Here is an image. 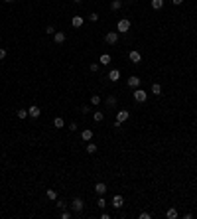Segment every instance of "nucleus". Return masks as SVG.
Wrapping results in <instances>:
<instances>
[{
	"mask_svg": "<svg viewBox=\"0 0 197 219\" xmlns=\"http://www.w3.org/2000/svg\"><path fill=\"white\" fill-rule=\"evenodd\" d=\"M116 30H118V32H130V20H128V18L118 20V24H116Z\"/></svg>",
	"mask_w": 197,
	"mask_h": 219,
	"instance_id": "nucleus-1",
	"label": "nucleus"
},
{
	"mask_svg": "<svg viewBox=\"0 0 197 219\" xmlns=\"http://www.w3.org/2000/svg\"><path fill=\"white\" fill-rule=\"evenodd\" d=\"M83 207H85V204H83L81 197H75V199L71 201V209L75 211V213H81V211H83Z\"/></svg>",
	"mask_w": 197,
	"mask_h": 219,
	"instance_id": "nucleus-2",
	"label": "nucleus"
},
{
	"mask_svg": "<svg viewBox=\"0 0 197 219\" xmlns=\"http://www.w3.org/2000/svg\"><path fill=\"white\" fill-rule=\"evenodd\" d=\"M134 99L138 101V103H144V101L148 99V95H146V91H144V89H140V87H138V89L134 91Z\"/></svg>",
	"mask_w": 197,
	"mask_h": 219,
	"instance_id": "nucleus-3",
	"label": "nucleus"
},
{
	"mask_svg": "<svg viewBox=\"0 0 197 219\" xmlns=\"http://www.w3.org/2000/svg\"><path fill=\"white\" fill-rule=\"evenodd\" d=\"M105 42H106V44H110V46H114L116 42H118V34H116V32H109V34L105 36Z\"/></svg>",
	"mask_w": 197,
	"mask_h": 219,
	"instance_id": "nucleus-4",
	"label": "nucleus"
},
{
	"mask_svg": "<svg viewBox=\"0 0 197 219\" xmlns=\"http://www.w3.org/2000/svg\"><path fill=\"white\" fill-rule=\"evenodd\" d=\"M140 81H142L140 77L132 75V77H128V81H126V83H128V87H130V89H138V87H140Z\"/></svg>",
	"mask_w": 197,
	"mask_h": 219,
	"instance_id": "nucleus-5",
	"label": "nucleus"
},
{
	"mask_svg": "<svg viewBox=\"0 0 197 219\" xmlns=\"http://www.w3.org/2000/svg\"><path fill=\"white\" fill-rule=\"evenodd\" d=\"M122 205H124V197L122 195H113V207L114 209H120Z\"/></svg>",
	"mask_w": 197,
	"mask_h": 219,
	"instance_id": "nucleus-6",
	"label": "nucleus"
},
{
	"mask_svg": "<svg viewBox=\"0 0 197 219\" xmlns=\"http://www.w3.org/2000/svg\"><path fill=\"white\" fill-rule=\"evenodd\" d=\"M128 59H130L132 63H140V61H142V55H140V51L132 50V51L128 53Z\"/></svg>",
	"mask_w": 197,
	"mask_h": 219,
	"instance_id": "nucleus-7",
	"label": "nucleus"
},
{
	"mask_svg": "<svg viewBox=\"0 0 197 219\" xmlns=\"http://www.w3.org/2000/svg\"><path fill=\"white\" fill-rule=\"evenodd\" d=\"M28 115L32 116V119H38V116L41 115V111H40V107L38 105H32L30 109H28Z\"/></svg>",
	"mask_w": 197,
	"mask_h": 219,
	"instance_id": "nucleus-8",
	"label": "nucleus"
},
{
	"mask_svg": "<svg viewBox=\"0 0 197 219\" xmlns=\"http://www.w3.org/2000/svg\"><path fill=\"white\" fill-rule=\"evenodd\" d=\"M128 119H130L128 111H118V113H116V120H118V122H124V120H128Z\"/></svg>",
	"mask_w": 197,
	"mask_h": 219,
	"instance_id": "nucleus-9",
	"label": "nucleus"
},
{
	"mask_svg": "<svg viewBox=\"0 0 197 219\" xmlns=\"http://www.w3.org/2000/svg\"><path fill=\"white\" fill-rule=\"evenodd\" d=\"M109 79H110L113 83H116V81L120 79V71H118V69H110V71H109Z\"/></svg>",
	"mask_w": 197,
	"mask_h": 219,
	"instance_id": "nucleus-10",
	"label": "nucleus"
},
{
	"mask_svg": "<svg viewBox=\"0 0 197 219\" xmlns=\"http://www.w3.org/2000/svg\"><path fill=\"white\" fill-rule=\"evenodd\" d=\"M95 191H97L99 195H105V194H106V184H103V182H99V184L95 186Z\"/></svg>",
	"mask_w": 197,
	"mask_h": 219,
	"instance_id": "nucleus-11",
	"label": "nucleus"
},
{
	"mask_svg": "<svg viewBox=\"0 0 197 219\" xmlns=\"http://www.w3.org/2000/svg\"><path fill=\"white\" fill-rule=\"evenodd\" d=\"M71 26H73V28H81V26H83V16H73Z\"/></svg>",
	"mask_w": 197,
	"mask_h": 219,
	"instance_id": "nucleus-12",
	"label": "nucleus"
},
{
	"mask_svg": "<svg viewBox=\"0 0 197 219\" xmlns=\"http://www.w3.org/2000/svg\"><path fill=\"white\" fill-rule=\"evenodd\" d=\"M81 138H83L85 142H89V140L93 138V130H91V129H85V130L81 132Z\"/></svg>",
	"mask_w": 197,
	"mask_h": 219,
	"instance_id": "nucleus-13",
	"label": "nucleus"
},
{
	"mask_svg": "<svg viewBox=\"0 0 197 219\" xmlns=\"http://www.w3.org/2000/svg\"><path fill=\"white\" fill-rule=\"evenodd\" d=\"M53 40H55V44H63V42H65V34H63V32H55V34H53Z\"/></svg>",
	"mask_w": 197,
	"mask_h": 219,
	"instance_id": "nucleus-14",
	"label": "nucleus"
},
{
	"mask_svg": "<svg viewBox=\"0 0 197 219\" xmlns=\"http://www.w3.org/2000/svg\"><path fill=\"white\" fill-rule=\"evenodd\" d=\"M16 115H18L20 120H24L26 116H30V115H28V109H18V111H16Z\"/></svg>",
	"mask_w": 197,
	"mask_h": 219,
	"instance_id": "nucleus-15",
	"label": "nucleus"
},
{
	"mask_svg": "<svg viewBox=\"0 0 197 219\" xmlns=\"http://www.w3.org/2000/svg\"><path fill=\"white\" fill-rule=\"evenodd\" d=\"M122 8V0H113V2H110V10H120Z\"/></svg>",
	"mask_w": 197,
	"mask_h": 219,
	"instance_id": "nucleus-16",
	"label": "nucleus"
},
{
	"mask_svg": "<svg viewBox=\"0 0 197 219\" xmlns=\"http://www.w3.org/2000/svg\"><path fill=\"white\" fill-rule=\"evenodd\" d=\"M53 126H55V129H63V126H65V120H63L61 116H57V119L53 120Z\"/></svg>",
	"mask_w": 197,
	"mask_h": 219,
	"instance_id": "nucleus-17",
	"label": "nucleus"
},
{
	"mask_svg": "<svg viewBox=\"0 0 197 219\" xmlns=\"http://www.w3.org/2000/svg\"><path fill=\"white\" fill-rule=\"evenodd\" d=\"M166 217H168V219H175V217H178V209H175V207L168 209V211H166Z\"/></svg>",
	"mask_w": 197,
	"mask_h": 219,
	"instance_id": "nucleus-18",
	"label": "nucleus"
},
{
	"mask_svg": "<svg viewBox=\"0 0 197 219\" xmlns=\"http://www.w3.org/2000/svg\"><path fill=\"white\" fill-rule=\"evenodd\" d=\"M152 8L154 10H162L164 8V0H152Z\"/></svg>",
	"mask_w": 197,
	"mask_h": 219,
	"instance_id": "nucleus-19",
	"label": "nucleus"
},
{
	"mask_svg": "<svg viewBox=\"0 0 197 219\" xmlns=\"http://www.w3.org/2000/svg\"><path fill=\"white\" fill-rule=\"evenodd\" d=\"M110 63V55L109 53H103V55H101V65H109Z\"/></svg>",
	"mask_w": 197,
	"mask_h": 219,
	"instance_id": "nucleus-20",
	"label": "nucleus"
},
{
	"mask_svg": "<svg viewBox=\"0 0 197 219\" xmlns=\"http://www.w3.org/2000/svg\"><path fill=\"white\" fill-rule=\"evenodd\" d=\"M152 93H154V95H162V85H160V83H154V85H152Z\"/></svg>",
	"mask_w": 197,
	"mask_h": 219,
	"instance_id": "nucleus-21",
	"label": "nucleus"
},
{
	"mask_svg": "<svg viewBox=\"0 0 197 219\" xmlns=\"http://www.w3.org/2000/svg\"><path fill=\"white\" fill-rule=\"evenodd\" d=\"M45 195L49 197L51 201H55V199H57V191H55V190H47V191H45Z\"/></svg>",
	"mask_w": 197,
	"mask_h": 219,
	"instance_id": "nucleus-22",
	"label": "nucleus"
},
{
	"mask_svg": "<svg viewBox=\"0 0 197 219\" xmlns=\"http://www.w3.org/2000/svg\"><path fill=\"white\" fill-rule=\"evenodd\" d=\"M87 152H89V154H95V152H97V144H95V142H89V144H87Z\"/></svg>",
	"mask_w": 197,
	"mask_h": 219,
	"instance_id": "nucleus-23",
	"label": "nucleus"
},
{
	"mask_svg": "<svg viewBox=\"0 0 197 219\" xmlns=\"http://www.w3.org/2000/svg\"><path fill=\"white\" fill-rule=\"evenodd\" d=\"M106 105H109V107H116V97H114V95L106 97Z\"/></svg>",
	"mask_w": 197,
	"mask_h": 219,
	"instance_id": "nucleus-24",
	"label": "nucleus"
},
{
	"mask_svg": "<svg viewBox=\"0 0 197 219\" xmlns=\"http://www.w3.org/2000/svg\"><path fill=\"white\" fill-rule=\"evenodd\" d=\"M93 119H95V120H97V122H101V120H103V119H105V115H103V113H101V111H95V115H93Z\"/></svg>",
	"mask_w": 197,
	"mask_h": 219,
	"instance_id": "nucleus-25",
	"label": "nucleus"
},
{
	"mask_svg": "<svg viewBox=\"0 0 197 219\" xmlns=\"http://www.w3.org/2000/svg\"><path fill=\"white\" fill-rule=\"evenodd\" d=\"M101 103V97H99V95H93V97H91V105H99Z\"/></svg>",
	"mask_w": 197,
	"mask_h": 219,
	"instance_id": "nucleus-26",
	"label": "nucleus"
},
{
	"mask_svg": "<svg viewBox=\"0 0 197 219\" xmlns=\"http://www.w3.org/2000/svg\"><path fill=\"white\" fill-rule=\"evenodd\" d=\"M89 20H91V22H97V20H99V14H97V12L89 14Z\"/></svg>",
	"mask_w": 197,
	"mask_h": 219,
	"instance_id": "nucleus-27",
	"label": "nucleus"
},
{
	"mask_svg": "<svg viewBox=\"0 0 197 219\" xmlns=\"http://www.w3.org/2000/svg\"><path fill=\"white\" fill-rule=\"evenodd\" d=\"M45 34H47V36H53V34H55V30H53V26H47V28H45Z\"/></svg>",
	"mask_w": 197,
	"mask_h": 219,
	"instance_id": "nucleus-28",
	"label": "nucleus"
},
{
	"mask_svg": "<svg viewBox=\"0 0 197 219\" xmlns=\"http://www.w3.org/2000/svg\"><path fill=\"white\" fill-rule=\"evenodd\" d=\"M57 207H59V209H65V201H63V199H57Z\"/></svg>",
	"mask_w": 197,
	"mask_h": 219,
	"instance_id": "nucleus-29",
	"label": "nucleus"
},
{
	"mask_svg": "<svg viewBox=\"0 0 197 219\" xmlns=\"http://www.w3.org/2000/svg\"><path fill=\"white\" fill-rule=\"evenodd\" d=\"M105 205H106V201H105V197H103V195H101V197H99V207H101V209H103V207H105Z\"/></svg>",
	"mask_w": 197,
	"mask_h": 219,
	"instance_id": "nucleus-30",
	"label": "nucleus"
},
{
	"mask_svg": "<svg viewBox=\"0 0 197 219\" xmlns=\"http://www.w3.org/2000/svg\"><path fill=\"white\" fill-rule=\"evenodd\" d=\"M89 69H91L93 73H95V71H99V63H91V67H89Z\"/></svg>",
	"mask_w": 197,
	"mask_h": 219,
	"instance_id": "nucleus-31",
	"label": "nucleus"
},
{
	"mask_svg": "<svg viewBox=\"0 0 197 219\" xmlns=\"http://www.w3.org/2000/svg\"><path fill=\"white\" fill-rule=\"evenodd\" d=\"M150 217H152V215H150V213H146V211L140 213V219H150Z\"/></svg>",
	"mask_w": 197,
	"mask_h": 219,
	"instance_id": "nucleus-32",
	"label": "nucleus"
},
{
	"mask_svg": "<svg viewBox=\"0 0 197 219\" xmlns=\"http://www.w3.org/2000/svg\"><path fill=\"white\" fill-rule=\"evenodd\" d=\"M4 57H6V50H4V47H0V59H4Z\"/></svg>",
	"mask_w": 197,
	"mask_h": 219,
	"instance_id": "nucleus-33",
	"label": "nucleus"
},
{
	"mask_svg": "<svg viewBox=\"0 0 197 219\" xmlns=\"http://www.w3.org/2000/svg\"><path fill=\"white\" fill-rule=\"evenodd\" d=\"M61 217L63 219H69V217H71V213H69V211H61Z\"/></svg>",
	"mask_w": 197,
	"mask_h": 219,
	"instance_id": "nucleus-34",
	"label": "nucleus"
},
{
	"mask_svg": "<svg viewBox=\"0 0 197 219\" xmlns=\"http://www.w3.org/2000/svg\"><path fill=\"white\" fill-rule=\"evenodd\" d=\"M69 130H77V122H71V125H69Z\"/></svg>",
	"mask_w": 197,
	"mask_h": 219,
	"instance_id": "nucleus-35",
	"label": "nucleus"
},
{
	"mask_svg": "<svg viewBox=\"0 0 197 219\" xmlns=\"http://www.w3.org/2000/svg\"><path fill=\"white\" fill-rule=\"evenodd\" d=\"M172 4L173 6H179V4H183V0H172Z\"/></svg>",
	"mask_w": 197,
	"mask_h": 219,
	"instance_id": "nucleus-36",
	"label": "nucleus"
},
{
	"mask_svg": "<svg viewBox=\"0 0 197 219\" xmlns=\"http://www.w3.org/2000/svg\"><path fill=\"white\" fill-rule=\"evenodd\" d=\"M81 111H83V115H87V113H89V111H91V109H89L87 105H83V109H81Z\"/></svg>",
	"mask_w": 197,
	"mask_h": 219,
	"instance_id": "nucleus-37",
	"label": "nucleus"
},
{
	"mask_svg": "<svg viewBox=\"0 0 197 219\" xmlns=\"http://www.w3.org/2000/svg\"><path fill=\"white\" fill-rule=\"evenodd\" d=\"M73 2H81V0H73Z\"/></svg>",
	"mask_w": 197,
	"mask_h": 219,
	"instance_id": "nucleus-38",
	"label": "nucleus"
},
{
	"mask_svg": "<svg viewBox=\"0 0 197 219\" xmlns=\"http://www.w3.org/2000/svg\"><path fill=\"white\" fill-rule=\"evenodd\" d=\"M6 2H14V0H6Z\"/></svg>",
	"mask_w": 197,
	"mask_h": 219,
	"instance_id": "nucleus-39",
	"label": "nucleus"
}]
</instances>
